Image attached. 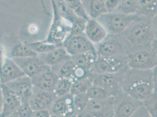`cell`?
Segmentation results:
<instances>
[{
  "label": "cell",
  "mask_w": 157,
  "mask_h": 117,
  "mask_svg": "<svg viewBox=\"0 0 157 117\" xmlns=\"http://www.w3.org/2000/svg\"><path fill=\"white\" fill-rule=\"evenodd\" d=\"M85 34L86 37L96 45L103 42L109 35L105 27L98 20L93 18L87 20Z\"/></svg>",
  "instance_id": "cell-18"
},
{
  "label": "cell",
  "mask_w": 157,
  "mask_h": 117,
  "mask_svg": "<svg viewBox=\"0 0 157 117\" xmlns=\"http://www.w3.org/2000/svg\"><path fill=\"white\" fill-rule=\"evenodd\" d=\"M94 74V72H92L90 76L87 78L80 80L73 81L71 94H72L73 96H75L87 92V91L93 85Z\"/></svg>",
  "instance_id": "cell-27"
},
{
  "label": "cell",
  "mask_w": 157,
  "mask_h": 117,
  "mask_svg": "<svg viewBox=\"0 0 157 117\" xmlns=\"http://www.w3.org/2000/svg\"><path fill=\"white\" fill-rule=\"evenodd\" d=\"M138 14H125L114 12L104 14L97 20L105 27L110 35L121 34L135 21L140 18Z\"/></svg>",
  "instance_id": "cell-4"
},
{
  "label": "cell",
  "mask_w": 157,
  "mask_h": 117,
  "mask_svg": "<svg viewBox=\"0 0 157 117\" xmlns=\"http://www.w3.org/2000/svg\"><path fill=\"white\" fill-rule=\"evenodd\" d=\"M75 14L79 17L88 20L90 19L86 11L82 0H63Z\"/></svg>",
  "instance_id": "cell-32"
},
{
  "label": "cell",
  "mask_w": 157,
  "mask_h": 117,
  "mask_svg": "<svg viewBox=\"0 0 157 117\" xmlns=\"http://www.w3.org/2000/svg\"><path fill=\"white\" fill-rule=\"evenodd\" d=\"M152 46H153L154 50L157 52V39H155V40L154 41Z\"/></svg>",
  "instance_id": "cell-43"
},
{
  "label": "cell",
  "mask_w": 157,
  "mask_h": 117,
  "mask_svg": "<svg viewBox=\"0 0 157 117\" xmlns=\"http://www.w3.org/2000/svg\"><path fill=\"white\" fill-rule=\"evenodd\" d=\"M27 45L32 49L33 51L39 54H44L51 52L60 46L53 43L46 42L45 40L35 42L32 43H27ZM62 46V45H61Z\"/></svg>",
  "instance_id": "cell-33"
},
{
  "label": "cell",
  "mask_w": 157,
  "mask_h": 117,
  "mask_svg": "<svg viewBox=\"0 0 157 117\" xmlns=\"http://www.w3.org/2000/svg\"><path fill=\"white\" fill-rule=\"evenodd\" d=\"M13 58L25 75L31 78L51 69V67L45 64L38 56L36 57Z\"/></svg>",
  "instance_id": "cell-12"
},
{
  "label": "cell",
  "mask_w": 157,
  "mask_h": 117,
  "mask_svg": "<svg viewBox=\"0 0 157 117\" xmlns=\"http://www.w3.org/2000/svg\"><path fill=\"white\" fill-rule=\"evenodd\" d=\"M25 76V74L13 58H6L4 59L1 69V84L6 85Z\"/></svg>",
  "instance_id": "cell-15"
},
{
  "label": "cell",
  "mask_w": 157,
  "mask_h": 117,
  "mask_svg": "<svg viewBox=\"0 0 157 117\" xmlns=\"http://www.w3.org/2000/svg\"><path fill=\"white\" fill-rule=\"evenodd\" d=\"M6 85L20 98L22 103H29L34 89L31 77L25 76Z\"/></svg>",
  "instance_id": "cell-14"
},
{
  "label": "cell",
  "mask_w": 157,
  "mask_h": 117,
  "mask_svg": "<svg viewBox=\"0 0 157 117\" xmlns=\"http://www.w3.org/2000/svg\"><path fill=\"white\" fill-rule=\"evenodd\" d=\"M143 103L121 91L114 97L113 117H131Z\"/></svg>",
  "instance_id": "cell-7"
},
{
  "label": "cell",
  "mask_w": 157,
  "mask_h": 117,
  "mask_svg": "<svg viewBox=\"0 0 157 117\" xmlns=\"http://www.w3.org/2000/svg\"><path fill=\"white\" fill-rule=\"evenodd\" d=\"M154 81V91L157 92V66L153 69Z\"/></svg>",
  "instance_id": "cell-40"
},
{
  "label": "cell",
  "mask_w": 157,
  "mask_h": 117,
  "mask_svg": "<svg viewBox=\"0 0 157 117\" xmlns=\"http://www.w3.org/2000/svg\"><path fill=\"white\" fill-rule=\"evenodd\" d=\"M128 67L138 70H153L157 66V52L152 45L131 48L127 55Z\"/></svg>",
  "instance_id": "cell-3"
},
{
  "label": "cell",
  "mask_w": 157,
  "mask_h": 117,
  "mask_svg": "<svg viewBox=\"0 0 157 117\" xmlns=\"http://www.w3.org/2000/svg\"><path fill=\"white\" fill-rule=\"evenodd\" d=\"M123 91L144 103L154 92L153 70H138L128 67L123 73Z\"/></svg>",
  "instance_id": "cell-1"
},
{
  "label": "cell",
  "mask_w": 157,
  "mask_h": 117,
  "mask_svg": "<svg viewBox=\"0 0 157 117\" xmlns=\"http://www.w3.org/2000/svg\"><path fill=\"white\" fill-rule=\"evenodd\" d=\"M82 1H83V0H82Z\"/></svg>",
  "instance_id": "cell-47"
},
{
  "label": "cell",
  "mask_w": 157,
  "mask_h": 117,
  "mask_svg": "<svg viewBox=\"0 0 157 117\" xmlns=\"http://www.w3.org/2000/svg\"><path fill=\"white\" fill-rule=\"evenodd\" d=\"M56 98L54 92L41 91L33 89L29 104L33 111L46 110L50 108Z\"/></svg>",
  "instance_id": "cell-19"
},
{
  "label": "cell",
  "mask_w": 157,
  "mask_h": 117,
  "mask_svg": "<svg viewBox=\"0 0 157 117\" xmlns=\"http://www.w3.org/2000/svg\"><path fill=\"white\" fill-rule=\"evenodd\" d=\"M120 4V0H107L105 5L108 13H114L117 10Z\"/></svg>",
  "instance_id": "cell-37"
},
{
  "label": "cell",
  "mask_w": 157,
  "mask_h": 117,
  "mask_svg": "<svg viewBox=\"0 0 157 117\" xmlns=\"http://www.w3.org/2000/svg\"><path fill=\"white\" fill-rule=\"evenodd\" d=\"M51 1L53 7L56 8L59 15L72 25L78 16L67 6L63 0H51Z\"/></svg>",
  "instance_id": "cell-25"
},
{
  "label": "cell",
  "mask_w": 157,
  "mask_h": 117,
  "mask_svg": "<svg viewBox=\"0 0 157 117\" xmlns=\"http://www.w3.org/2000/svg\"><path fill=\"white\" fill-rule=\"evenodd\" d=\"M1 91L2 97L1 114L15 112L22 103L20 98L6 85L1 84Z\"/></svg>",
  "instance_id": "cell-17"
},
{
  "label": "cell",
  "mask_w": 157,
  "mask_h": 117,
  "mask_svg": "<svg viewBox=\"0 0 157 117\" xmlns=\"http://www.w3.org/2000/svg\"><path fill=\"white\" fill-rule=\"evenodd\" d=\"M59 78L58 76L51 69L31 79L35 89L53 92Z\"/></svg>",
  "instance_id": "cell-16"
},
{
  "label": "cell",
  "mask_w": 157,
  "mask_h": 117,
  "mask_svg": "<svg viewBox=\"0 0 157 117\" xmlns=\"http://www.w3.org/2000/svg\"><path fill=\"white\" fill-rule=\"evenodd\" d=\"M104 1H107V0H104Z\"/></svg>",
  "instance_id": "cell-46"
},
{
  "label": "cell",
  "mask_w": 157,
  "mask_h": 117,
  "mask_svg": "<svg viewBox=\"0 0 157 117\" xmlns=\"http://www.w3.org/2000/svg\"><path fill=\"white\" fill-rule=\"evenodd\" d=\"M38 56V54L31 49L27 43H20L14 46L10 53V58H24Z\"/></svg>",
  "instance_id": "cell-26"
},
{
  "label": "cell",
  "mask_w": 157,
  "mask_h": 117,
  "mask_svg": "<svg viewBox=\"0 0 157 117\" xmlns=\"http://www.w3.org/2000/svg\"><path fill=\"white\" fill-rule=\"evenodd\" d=\"M138 0H120V4L116 12L125 14H137Z\"/></svg>",
  "instance_id": "cell-31"
},
{
  "label": "cell",
  "mask_w": 157,
  "mask_h": 117,
  "mask_svg": "<svg viewBox=\"0 0 157 117\" xmlns=\"http://www.w3.org/2000/svg\"><path fill=\"white\" fill-rule=\"evenodd\" d=\"M98 55L97 51H90L72 56V58L78 66L93 72Z\"/></svg>",
  "instance_id": "cell-22"
},
{
  "label": "cell",
  "mask_w": 157,
  "mask_h": 117,
  "mask_svg": "<svg viewBox=\"0 0 157 117\" xmlns=\"http://www.w3.org/2000/svg\"><path fill=\"white\" fill-rule=\"evenodd\" d=\"M82 1L90 18L98 19L108 13L104 0H83Z\"/></svg>",
  "instance_id": "cell-21"
},
{
  "label": "cell",
  "mask_w": 157,
  "mask_h": 117,
  "mask_svg": "<svg viewBox=\"0 0 157 117\" xmlns=\"http://www.w3.org/2000/svg\"><path fill=\"white\" fill-rule=\"evenodd\" d=\"M1 117H18L16 112L1 114Z\"/></svg>",
  "instance_id": "cell-42"
},
{
  "label": "cell",
  "mask_w": 157,
  "mask_h": 117,
  "mask_svg": "<svg viewBox=\"0 0 157 117\" xmlns=\"http://www.w3.org/2000/svg\"><path fill=\"white\" fill-rule=\"evenodd\" d=\"M143 105L152 117H157V92H154L144 103Z\"/></svg>",
  "instance_id": "cell-34"
},
{
  "label": "cell",
  "mask_w": 157,
  "mask_h": 117,
  "mask_svg": "<svg viewBox=\"0 0 157 117\" xmlns=\"http://www.w3.org/2000/svg\"><path fill=\"white\" fill-rule=\"evenodd\" d=\"M38 57L45 64L51 67L72 58L63 45L58 46L51 52L44 54H39Z\"/></svg>",
  "instance_id": "cell-20"
},
{
  "label": "cell",
  "mask_w": 157,
  "mask_h": 117,
  "mask_svg": "<svg viewBox=\"0 0 157 117\" xmlns=\"http://www.w3.org/2000/svg\"><path fill=\"white\" fill-rule=\"evenodd\" d=\"M76 115H82L90 101L87 92L73 96Z\"/></svg>",
  "instance_id": "cell-30"
},
{
  "label": "cell",
  "mask_w": 157,
  "mask_h": 117,
  "mask_svg": "<svg viewBox=\"0 0 157 117\" xmlns=\"http://www.w3.org/2000/svg\"><path fill=\"white\" fill-rule=\"evenodd\" d=\"M87 94L90 100H105L113 97L110 91L96 85H92L87 91Z\"/></svg>",
  "instance_id": "cell-29"
},
{
  "label": "cell",
  "mask_w": 157,
  "mask_h": 117,
  "mask_svg": "<svg viewBox=\"0 0 157 117\" xmlns=\"http://www.w3.org/2000/svg\"><path fill=\"white\" fill-rule=\"evenodd\" d=\"M124 70L116 73L96 74L94 73L93 85L105 88L111 92L113 97H115L123 91L121 82Z\"/></svg>",
  "instance_id": "cell-9"
},
{
  "label": "cell",
  "mask_w": 157,
  "mask_h": 117,
  "mask_svg": "<svg viewBox=\"0 0 157 117\" xmlns=\"http://www.w3.org/2000/svg\"><path fill=\"white\" fill-rule=\"evenodd\" d=\"M63 46L71 56L85 52L97 51L95 45L86 37L85 33L69 36L63 43Z\"/></svg>",
  "instance_id": "cell-11"
},
{
  "label": "cell",
  "mask_w": 157,
  "mask_h": 117,
  "mask_svg": "<svg viewBox=\"0 0 157 117\" xmlns=\"http://www.w3.org/2000/svg\"><path fill=\"white\" fill-rule=\"evenodd\" d=\"M152 25L155 33V39H157V15L152 19Z\"/></svg>",
  "instance_id": "cell-41"
},
{
  "label": "cell",
  "mask_w": 157,
  "mask_h": 117,
  "mask_svg": "<svg viewBox=\"0 0 157 117\" xmlns=\"http://www.w3.org/2000/svg\"><path fill=\"white\" fill-rule=\"evenodd\" d=\"M77 66L76 63L71 58L58 65L53 66L51 69L58 76L59 78L72 79Z\"/></svg>",
  "instance_id": "cell-23"
},
{
  "label": "cell",
  "mask_w": 157,
  "mask_h": 117,
  "mask_svg": "<svg viewBox=\"0 0 157 117\" xmlns=\"http://www.w3.org/2000/svg\"><path fill=\"white\" fill-rule=\"evenodd\" d=\"M131 117H152L150 114L146 109L144 105L141 107Z\"/></svg>",
  "instance_id": "cell-38"
},
{
  "label": "cell",
  "mask_w": 157,
  "mask_h": 117,
  "mask_svg": "<svg viewBox=\"0 0 157 117\" xmlns=\"http://www.w3.org/2000/svg\"><path fill=\"white\" fill-rule=\"evenodd\" d=\"M98 55L105 57L127 56L130 46L123 35H109L107 38L96 46Z\"/></svg>",
  "instance_id": "cell-5"
},
{
  "label": "cell",
  "mask_w": 157,
  "mask_h": 117,
  "mask_svg": "<svg viewBox=\"0 0 157 117\" xmlns=\"http://www.w3.org/2000/svg\"><path fill=\"white\" fill-rule=\"evenodd\" d=\"M130 46L133 47L152 46L155 39L152 19L141 16L122 33Z\"/></svg>",
  "instance_id": "cell-2"
},
{
  "label": "cell",
  "mask_w": 157,
  "mask_h": 117,
  "mask_svg": "<svg viewBox=\"0 0 157 117\" xmlns=\"http://www.w3.org/2000/svg\"><path fill=\"white\" fill-rule=\"evenodd\" d=\"M51 114L48 109L33 111L31 117H51Z\"/></svg>",
  "instance_id": "cell-39"
},
{
  "label": "cell",
  "mask_w": 157,
  "mask_h": 117,
  "mask_svg": "<svg viewBox=\"0 0 157 117\" xmlns=\"http://www.w3.org/2000/svg\"><path fill=\"white\" fill-rule=\"evenodd\" d=\"M128 67L127 56L105 57L98 55L93 72L96 74L116 73Z\"/></svg>",
  "instance_id": "cell-8"
},
{
  "label": "cell",
  "mask_w": 157,
  "mask_h": 117,
  "mask_svg": "<svg viewBox=\"0 0 157 117\" xmlns=\"http://www.w3.org/2000/svg\"><path fill=\"white\" fill-rule=\"evenodd\" d=\"M114 97L105 100H90L84 117H113Z\"/></svg>",
  "instance_id": "cell-10"
},
{
  "label": "cell",
  "mask_w": 157,
  "mask_h": 117,
  "mask_svg": "<svg viewBox=\"0 0 157 117\" xmlns=\"http://www.w3.org/2000/svg\"><path fill=\"white\" fill-rule=\"evenodd\" d=\"M49 110L51 115L62 117L75 116L73 96L70 93L62 97L56 98Z\"/></svg>",
  "instance_id": "cell-13"
},
{
  "label": "cell",
  "mask_w": 157,
  "mask_h": 117,
  "mask_svg": "<svg viewBox=\"0 0 157 117\" xmlns=\"http://www.w3.org/2000/svg\"><path fill=\"white\" fill-rule=\"evenodd\" d=\"M137 14L153 19L157 15V0H138Z\"/></svg>",
  "instance_id": "cell-24"
},
{
  "label": "cell",
  "mask_w": 157,
  "mask_h": 117,
  "mask_svg": "<svg viewBox=\"0 0 157 117\" xmlns=\"http://www.w3.org/2000/svg\"><path fill=\"white\" fill-rule=\"evenodd\" d=\"M87 20L78 17L72 24L71 31L69 36L80 35L85 33Z\"/></svg>",
  "instance_id": "cell-35"
},
{
  "label": "cell",
  "mask_w": 157,
  "mask_h": 117,
  "mask_svg": "<svg viewBox=\"0 0 157 117\" xmlns=\"http://www.w3.org/2000/svg\"><path fill=\"white\" fill-rule=\"evenodd\" d=\"M73 80L71 78H59L54 90L56 97H62L71 93Z\"/></svg>",
  "instance_id": "cell-28"
},
{
  "label": "cell",
  "mask_w": 157,
  "mask_h": 117,
  "mask_svg": "<svg viewBox=\"0 0 157 117\" xmlns=\"http://www.w3.org/2000/svg\"><path fill=\"white\" fill-rule=\"evenodd\" d=\"M33 110L29 103H21L18 109L15 112L18 117H31Z\"/></svg>",
  "instance_id": "cell-36"
},
{
  "label": "cell",
  "mask_w": 157,
  "mask_h": 117,
  "mask_svg": "<svg viewBox=\"0 0 157 117\" xmlns=\"http://www.w3.org/2000/svg\"><path fill=\"white\" fill-rule=\"evenodd\" d=\"M53 9L52 23L48 37L44 40L56 45H63V43L71 33L72 25L59 15L55 7H53Z\"/></svg>",
  "instance_id": "cell-6"
},
{
  "label": "cell",
  "mask_w": 157,
  "mask_h": 117,
  "mask_svg": "<svg viewBox=\"0 0 157 117\" xmlns=\"http://www.w3.org/2000/svg\"><path fill=\"white\" fill-rule=\"evenodd\" d=\"M73 117H84V116L83 115H75Z\"/></svg>",
  "instance_id": "cell-45"
},
{
  "label": "cell",
  "mask_w": 157,
  "mask_h": 117,
  "mask_svg": "<svg viewBox=\"0 0 157 117\" xmlns=\"http://www.w3.org/2000/svg\"><path fill=\"white\" fill-rule=\"evenodd\" d=\"M51 117H62L60 116H58V115H51Z\"/></svg>",
  "instance_id": "cell-44"
}]
</instances>
